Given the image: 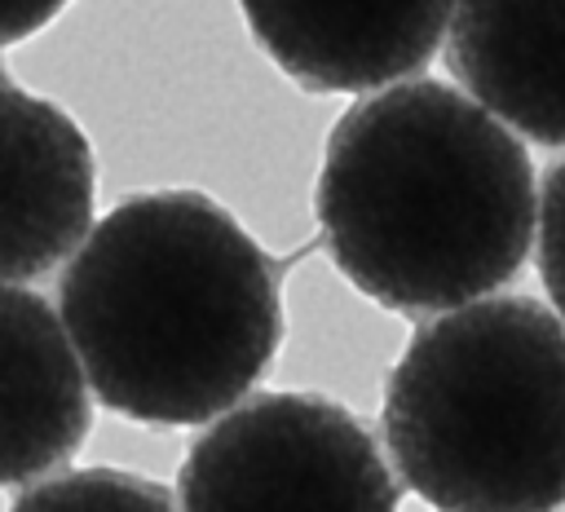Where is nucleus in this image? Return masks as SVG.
Instances as JSON below:
<instances>
[{
  "instance_id": "10",
  "label": "nucleus",
  "mask_w": 565,
  "mask_h": 512,
  "mask_svg": "<svg viewBox=\"0 0 565 512\" xmlns=\"http://www.w3.org/2000/svg\"><path fill=\"white\" fill-rule=\"evenodd\" d=\"M534 260L539 278L547 287V300L565 318V163H556L543 181V194L534 203Z\"/></svg>"
},
{
  "instance_id": "3",
  "label": "nucleus",
  "mask_w": 565,
  "mask_h": 512,
  "mask_svg": "<svg viewBox=\"0 0 565 512\" xmlns=\"http://www.w3.org/2000/svg\"><path fill=\"white\" fill-rule=\"evenodd\" d=\"M380 428L433 508H565V318L490 291L441 309L397 358Z\"/></svg>"
},
{
  "instance_id": "11",
  "label": "nucleus",
  "mask_w": 565,
  "mask_h": 512,
  "mask_svg": "<svg viewBox=\"0 0 565 512\" xmlns=\"http://www.w3.org/2000/svg\"><path fill=\"white\" fill-rule=\"evenodd\" d=\"M71 0H0V49L44 31Z\"/></svg>"
},
{
  "instance_id": "9",
  "label": "nucleus",
  "mask_w": 565,
  "mask_h": 512,
  "mask_svg": "<svg viewBox=\"0 0 565 512\" xmlns=\"http://www.w3.org/2000/svg\"><path fill=\"white\" fill-rule=\"evenodd\" d=\"M22 490V486H18ZM177 494L150 477L115 472V468H84V472H44L35 486L26 481L13 494V508H172Z\"/></svg>"
},
{
  "instance_id": "2",
  "label": "nucleus",
  "mask_w": 565,
  "mask_h": 512,
  "mask_svg": "<svg viewBox=\"0 0 565 512\" xmlns=\"http://www.w3.org/2000/svg\"><path fill=\"white\" fill-rule=\"evenodd\" d=\"M534 203V168L508 124L428 75L353 102L313 190L335 269L411 318L503 287L530 256Z\"/></svg>"
},
{
  "instance_id": "1",
  "label": "nucleus",
  "mask_w": 565,
  "mask_h": 512,
  "mask_svg": "<svg viewBox=\"0 0 565 512\" xmlns=\"http://www.w3.org/2000/svg\"><path fill=\"white\" fill-rule=\"evenodd\" d=\"M57 313L88 393L154 428L207 424L252 393L282 344L274 260L203 190L128 194L88 225Z\"/></svg>"
},
{
  "instance_id": "8",
  "label": "nucleus",
  "mask_w": 565,
  "mask_h": 512,
  "mask_svg": "<svg viewBox=\"0 0 565 512\" xmlns=\"http://www.w3.org/2000/svg\"><path fill=\"white\" fill-rule=\"evenodd\" d=\"M446 66L499 124L565 146V0H450Z\"/></svg>"
},
{
  "instance_id": "6",
  "label": "nucleus",
  "mask_w": 565,
  "mask_h": 512,
  "mask_svg": "<svg viewBox=\"0 0 565 512\" xmlns=\"http://www.w3.org/2000/svg\"><path fill=\"white\" fill-rule=\"evenodd\" d=\"M252 40L305 93H371L433 62L450 0H238Z\"/></svg>"
},
{
  "instance_id": "4",
  "label": "nucleus",
  "mask_w": 565,
  "mask_h": 512,
  "mask_svg": "<svg viewBox=\"0 0 565 512\" xmlns=\"http://www.w3.org/2000/svg\"><path fill=\"white\" fill-rule=\"evenodd\" d=\"M177 503L194 512H388L402 503V486L340 402L243 393L194 437Z\"/></svg>"
},
{
  "instance_id": "5",
  "label": "nucleus",
  "mask_w": 565,
  "mask_h": 512,
  "mask_svg": "<svg viewBox=\"0 0 565 512\" xmlns=\"http://www.w3.org/2000/svg\"><path fill=\"white\" fill-rule=\"evenodd\" d=\"M97 159L84 128L0 66V282L57 269L93 225Z\"/></svg>"
},
{
  "instance_id": "7",
  "label": "nucleus",
  "mask_w": 565,
  "mask_h": 512,
  "mask_svg": "<svg viewBox=\"0 0 565 512\" xmlns=\"http://www.w3.org/2000/svg\"><path fill=\"white\" fill-rule=\"evenodd\" d=\"M93 428V397L53 305L0 282V490L62 468Z\"/></svg>"
}]
</instances>
